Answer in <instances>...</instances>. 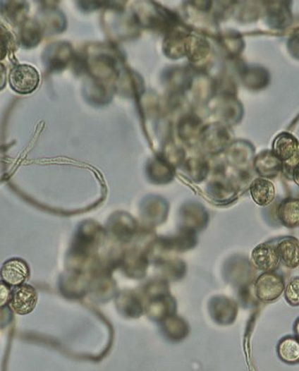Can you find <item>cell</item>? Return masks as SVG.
<instances>
[{"instance_id":"1","label":"cell","mask_w":299,"mask_h":371,"mask_svg":"<svg viewBox=\"0 0 299 371\" xmlns=\"http://www.w3.org/2000/svg\"><path fill=\"white\" fill-rule=\"evenodd\" d=\"M12 90L19 94L32 93L40 83V75L35 68L29 65H18L12 68L9 75Z\"/></svg>"},{"instance_id":"2","label":"cell","mask_w":299,"mask_h":371,"mask_svg":"<svg viewBox=\"0 0 299 371\" xmlns=\"http://www.w3.org/2000/svg\"><path fill=\"white\" fill-rule=\"evenodd\" d=\"M255 294L262 302L277 300L283 293L285 284L282 276L276 272H264L259 276L255 284Z\"/></svg>"},{"instance_id":"3","label":"cell","mask_w":299,"mask_h":371,"mask_svg":"<svg viewBox=\"0 0 299 371\" xmlns=\"http://www.w3.org/2000/svg\"><path fill=\"white\" fill-rule=\"evenodd\" d=\"M11 307L19 315L31 313L37 303V294L30 285L16 287L11 293Z\"/></svg>"},{"instance_id":"4","label":"cell","mask_w":299,"mask_h":371,"mask_svg":"<svg viewBox=\"0 0 299 371\" xmlns=\"http://www.w3.org/2000/svg\"><path fill=\"white\" fill-rule=\"evenodd\" d=\"M252 262L256 268L264 272H274L277 270L281 259L277 249L267 244H261L252 252Z\"/></svg>"},{"instance_id":"5","label":"cell","mask_w":299,"mask_h":371,"mask_svg":"<svg viewBox=\"0 0 299 371\" xmlns=\"http://www.w3.org/2000/svg\"><path fill=\"white\" fill-rule=\"evenodd\" d=\"M29 268L21 259L14 258L6 261L2 266V280L11 286H20L28 280Z\"/></svg>"},{"instance_id":"6","label":"cell","mask_w":299,"mask_h":371,"mask_svg":"<svg viewBox=\"0 0 299 371\" xmlns=\"http://www.w3.org/2000/svg\"><path fill=\"white\" fill-rule=\"evenodd\" d=\"M299 153L297 139L289 133H281L276 138L274 143V154L282 162L288 163Z\"/></svg>"},{"instance_id":"7","label":"cell","mask_w":299,"mask_h":371,"mask_svg":"<svg viewBox=\"0 0 299 371\" xmlns=\"http://www.w3.org/2000/svg\"><path fill=\"white\" fill-rule=\"evenodd\" d=\"M277 253L279 259L288 268H297L299 265V241L292 236L282 238L278 243Z\"/></svg>"},{"instance_id":"8","label":"cell","mask_w":299,"mask_h":371,"mask_svg":"<svg viewBox=\"0 0 299 371\" xmlns=\"http://www.w3.org/2000/svg\"><path fill=\"white\" fill-rule=\"evenodd\" d=\"M252 198L256 205L267 206L275 199V188L271 182L266 179H256L250 187Z\"/></svg>"},{"instance_id":"9","label":"cell","mask_w":299,"mask_h":371,"mask_svg":"<svg viewBox=\"0 0 299 371\" xmlns=\"http://www.w3.org/2000/svg\"><path fill=\"white\" fill-rule=\"evenodd\" d=\"M279 221L288 228L299 226V200L288 198L281 203L278 209Z\"/></svg>"},{"instance_id":"10","label":"cell","mask_w":299,"mask_h":371,"mask_svg":"<svg viewBox=\"0 0 299 371\" xmlns=\"http://www.w3.org/2000/svg\"><path fill=\"white\" fill-rule=\"evenodd\" d=\"M278 354L284 363H299V339L291 336L283 338L279 343Z\"/></svg>"},{"instance_id":"11","label":"cell","mask_w":299,"mask_h":371,"mask_svg":"<svg viewBox=\"0 0 299 371\" xmlns=\"http://www.w3.org/2000/svg\"><path fill=\"white\" fill-rule=\"evenodd\" d=\"M256 169L262 176H272L277 175L281 169V161L271 152L261 154L256 160Z\"/></svg>"},{"instance_id":"12","label":"cell","mask_w":299,"mask_h":371,"mask_svg":"<svg viewBox=\"0 0 299 371\" xmlns=\"http://www.w3.org/2000/svg\"><path fill=\"white\" fill-rule=\"evenodd\" d=\"M285 298L291 306H299V277L289 282L285 290Z\"/></svg>"},{"instance_id":"13","label":"cell","mask_w":299,"mask_h":371,"mask_svg":"<svg viewBox=\"0 0 299 371\" xmlns=\"http://www.w3.org/2000/svg\"><path fill=\"white\" fill-rule=\"evenodd\" d=\"M292 176H293L295 183L299 186V163L295 166L293 171H292Z\"/></svg>"},{"instance_id":"14","label":"cell","mask_w":299,"mask_h":371,"mask_svg":"<svg viewBox=\"0 0 299 371\" xmlns=\"http://www.w3.org/2000/svg\"><path fill=\"white\" fill-rule=\"evenodd\" d=\"M294 329L295 336H297L299 339V318L297 320V322H295Z\"/></svg>"}]
</instances>
